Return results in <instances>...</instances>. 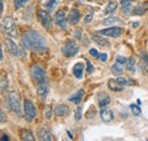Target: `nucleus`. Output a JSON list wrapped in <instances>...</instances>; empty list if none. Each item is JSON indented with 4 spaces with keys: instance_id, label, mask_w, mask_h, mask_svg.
<instances>
[{
    "instance_id": "1",
    "label": "nucleus",
    "mask_w": 148,
    "mask_h": 141,
    "mask_svg": "<svg viewBox=\"0 0 148 141\" xmlns=\"http://www.w3.org/2000/svg\"><path fill=\"white\" fill-rule=\"evenodd\" d=\"M22 42L26 49H29L33 53H43L47 51V42H46L45 38L36 31H29V32L24 33Z\"/></svg>"
},
{
    "instance_id": "2",
    "label": "nucleus",
    "mask_w": 148,
    "mask_h": 141,
    "mask_svg": "<svg viewBox=\"0 0 148 141\" xmlns=\"http://www.w3.org/2000/svg\"><path fill=\"white\" fill-rule=\"evenodd\" d=\"M8 104H9L10 109H12L16 115H18L19 117L23 116V106H22V103H21L19 94L16 91H12V92L9 93Z\"/></svg>"
},
{
    "instance_id": "3",
    "label": "nucleus",
    "mask_w": 148,
    "mask_h": 141,
    "mask_svg": "<svg viewBox=\"0 0 148 141\" xmlns=\"http://www.w3.org/2000/svg\"><path fill=\"white\" fill-rule=\"evenodd\" d=\"M2 27L5 33L10 36V38H16L17 36V26L15 23V19L10 16H7L2 19Z\"/></svg>"
},
{
    "instance_id": "4",
    "label": "nucleus",
    "mask_w": 148,
    "mask_h": 141,
    "mask_svg": "<svg viewBox=\"0 0 148 141\" xmlns=\"http://www.w3.org/2000/svg\"><path fill=\"white\" fill-rule=\"evenodd\" d=\"M24 116L29 122H32L37 117V108L34 104L29 99L24 100Z\"/></svg>"
},
{
    "instance_id": "5",
    "label": "nucleus",
    "mask_w": 148,
    "mask_h": 141,
    "mask_svg": "<svg viewBox=\"0 0 148 141\" xmlns=\"http://www.w3.org/2000/svg\"><path fill=\"white\" fill-rule=\"evenodd\" d=\"M31 75H32L33 80L37 83H41V82L47 81L46 72L43 70V67L40 66V65H33L32 66V68H31Z\"/></svg>"
},
{
    "instance_id": "6",
    "label": "nucleus",
    "mask_w": 148,
    "mask_h": 141,
    "mask_svg": "<svg viewBox=\"0 0 148 141\" xmlns=\"http://www.w3.org/2000/svg\"><path fill=\"white\" fill-rule=\"evenodd\" d=\"M62 51L64 53V56H66V57H73L79 51V47H77L76 42H74V41H67L63 46Z\"/></svg>"
},
{
    "instance_id": "7",
    "label": "nucleus",
    "mask_w": 148,
    "mask_h": 141,
    "mask_svg": "<svg viewBox=\"0 0 148 141\" xmlns=\"http://www.w3.org/2000/svg\"><path fill=\"white\" fill-rule=\"evenodd\" d=\"M123 29L119 27V26H113V27H108V29H104L100 30L99 33L104 36H110V38H119L123 34Z\"/></svg>"
},
{
    "instance_id": "8",
    "label": "nucleus",
    "mask_w": 148,
    "mask_h": 141,
    "mask_svg": "<svg viewBox=\"0 0 148 141\" xmlns=\"http://www.w3.org/2000/svg\"><path fill=\"white\" fill-rule=\"evenodd\" d=\"M38 18L40 21V23L42 24V26L45 29H50L51 26V17L49 15V13L47 10H43V9H39L38 10Z\"/></svg>"
},
{
    "instance_id": "9",
    "label": "nucleus",
    "mask_w": 148,
    "mask_h": 141,
    "mask_svg": "<svg viewBox=\"0 0 148 141\" xmlns=\"http://www.w3.org/2000/svg\"><path fill=\"white\" fill-rule=\"evenodd\" d=\"M55 23L60 29H66L67 26V17L63 10H58L55 15Z\"/></svg>"
},
{
    "instance_id": "10",
    "label": "nucleus",
    "mask_w": 148,
    "mask_h": 141,
    "mask_svg": "<svg viewBox=\"0 0 148 141\" xmlns=\"http://www.w3.org/2000/svg\"><path fill=\"white\" fill-rule=\"evenodd\" d=\"M3 44L6 47V50L10 53V55H13V56H18L19 55V49L18 47H17V44L15 42H13L12 40L6 39L3 41Z\"/></svg>"
},
{
    "instance_id": "11",
    "label": "nucleus",
    "mask_w": 148,
    "mask_h": 141,
    "mask_svg": "<svg viewBox=\"0 0 148 141\" xmlns=\"http://www.w3.org/2000/svg\"><path fill=\"white\" fill-rule=\"evenodd\" d=\"M37 92H38V96L45 100L49 93V86L47 83V81L45 82H41V83H38V88H37Z\"/></svg>"
},
{
    "instance_id": "12",
    "label": "nucleus",
    "mask_w": 148,
    "mask_h": 141,
    "mask_svg": "<svg viewBox=\"0 0 148 141\" xmlns=\"http://www.w3.org/2000/svg\"><path fill=\"white\" fill-rule=\"evenodd\" d=\"M38 134H39V140H42V141L53 140L51 132H50V130H49L47 126H42V127H40Z\"/></svg>"
},
{
    "instance_id": "13",
    "label": "nucleus",
    "mask_w": 148,
    "mask_h": 141,
    "mask_svg": "<svg viewBox=\"0 0 148 141\" xmlns=\"http://www.w3.org/2000/svg\"><path fill=\"white\" fill-rule=\"evenodd\" d=\"M97 100H98V106L100 107V108H103V107H105V106H107L110 103H111V97L106 93V92H99L98 94H97Z\"/></svg>"
},
{
    "instance_id": "14",
    "label": "nucleus",
    "mask_w": 148,
    "mask_h": 141,
    "mask_svg": "<svg viewBox=\"0 0 148 141\" xmlns=\"http://www.w3.org/2000/svg\"><path fill=\"white\" fill-rule=\"evenodd\" d=\"M54 113H55L56 116H58V117H65V116L69 115L70 109H69V107H67L66 105H64V104H59V105H57L55 107Z\"/></svg>"
},
{
    "instance_id": "15",
    "label": "nucleus",
    "mask_w": 148,
    "mask_h": 141,
    "mask_svg": "<svg viewBox=\"0 0 148 141\" xmlns=\"http://www.w3.org/2000/svg\"><path fill=\"white\" fill-rule=\"evenodd\" d=\"M100 117H101V120H103L104 122L108 123V122H112V121L114 120V113L112 112L111 109L103 107L101 110H100Z\"/></svg>"
},
{
    "instance_id": "16",
    "label": "nucleus",
    "mask_w": 148,
    "mask_h": 141,
    "mask_svg": "<svg viewBox=\"0 0 148 141\" xmlns=\"http://www.w3.org/2000/svg\"><path fill=\"white\" fill-rule=\"evenodd\" d=\"M91 38H92V40L98 44V46H100V47H110L111 46V43H110V41L106 39V38H103L101 34L99 33V34H96V33H93L91 35Z\"/></svg>"
},
{
    "instance_id": "17",
    "label": "nucleus",
    "mask_w": 148,
    "mask_h": 141,
    "mask_svg": "<svg viewBox=\"0 0 148 141\" xmlns=\"http://www.w3.org/2000/svg\"><path fill=\"white\" fill-rule=\"evenodd\" d=\"M80 19H81V13H80V10L76 9V8L71 9L70 15H69V21H70V23H72V24H77V23L80 22Z\"/></svg>"
},
{
    "instance_id": "18",
    "label": "nucleus",
    "mask_w": 148,
    "mask_h": 141,
    "mask_svg": "<svg viewBox=\"0 0 148 141\" xmlns=\"http://www.w3.org/2000/svg\"><path fill=\"white\" fill-rule=\"evenodd\" d=\"M148 10V1H144L143 3H139L138 6H136V8L132 10L133 12V15H144L146 12Z\"/></svg>"
},
{
    "instance_id": "19",
    "label": "nucleus",
    "mask_w": 148,
    "mask_h": 141,
    "mask_svg": "<svg viewBox=\"0 0 148 141\" xmlns=\"http://www.w3.org/2000/svg\"><path fill=\"white\" fill-rule=\"evenodd\" d=\"M83 70H84V65H83V63H81V62H80V63H76L73 67L74 76H75L76 79L81 80L82 76H83Z\"/></svg>"
},
{
    "instance_id": "20",
    "label": "nucleus",
    "mask_w": 148,
    "mask_h": 141,
    "mask_svg": "<svg viewBox=\"0 0 148 141\" xmlns=\"http://www.w3.org/2000/svg\"><path fill=\"white\" fill-rule=\"evenodd\" d=\"M19 138H21V140H24V141L36 140L33 133H32L30 130H21V131H19Z\"/></svg>"
},
{
    "instance_id": "21",
    "label": "nucleus",
    "mask_w": 148,
    "mask_h": 141,
    "mask_svg": "<svg viewBox=\"0 0 148 141\" xmlns=\"http://www.w3.org/2000/svg\"><path fill=\"white\" fill-rule=\"evenodd\" d=\"M108 88L111 89L112 91H122L124 89V86H122L117 80L111 79V80H108Z\"/></svg>"
},
{
    "instance_id": "22",
    "label": "nucleus",
    "mask_w": 148,
    "mask_h": 141,
    "mask_svg": "<svg viewBox=\"0 0 148 141\" xmlns=\"http://www.w3.org/2000/svg\"><path fill=\"white\" fill-rule=\"evenodd\" d=\"M83 96H84V91H83V90H79L74 96H72V97L70 98V101H71V103H73V104L79 105V104L81 103V100H82Z\"/></svg>"
},
{
    "instance_id": "23",
    "label": "nucleus",
    "mask_w": 148,
    "mask_h": 141,
    "mask_svg": "<svg viewBox=\"0 0 148 141\" xmlns=\"http://www.w3.org/2000/svg\"><path fill=\"white\" fill-rule=\"evenodd\" d=\"M116 9H117V2L114 1V0H112V1H110V2L106 5V7H105V9H104V13H105L106 15H108V14L114 13Z\"/></svg>"
},
{
    "instance_id": "24",
    "label": "nucleus",
    "mask_w": 148,
    "mask_h": 141,
    "mask_svg": "<svg viewBox=\"0 0 148 141\" xmlns=\"http://www.w3.org/2000/svg\"><path fill=\"white\" fill-rule=\"evenodd\" d=\"M131 2H132V0H121V6H122V10L124 12V14H125V15H130V13L132 12Z\"/></svg>"
},
{
    "instance_id": "25",
    "label": "nucleus",
    "mask_w": 148,
    "mask_h": 141,
    "mask_svg": "<svg viewBox=\"0 0 148 141\" xmlns=\"http://www.w3.org/2000/svg\"><path fill=\"white\" fill-rule=\"evenodd\" d=\"M112 73L114 75H121L123 73V64L115 62V64L112 66Z\"/></svg>"
},
{
    "instance_id": "26",
    "label": "nucleus",
    "mask_w": 148,
    "mask_h": 141,
    "mask_svg": "<svg viewBox=\"0 0 148 141\" xmlns=\"http://www.w3.org/2000/svg\"><path fill=\"white\" fill-rule=\"evenodd\" d=\"M57 5H58V0H46L45 2V6L49 12H53Z\"/></svg>"
},
{
    "instance_id": "27",
    "label": "nucleus",
    "mask_w": 148,
    "mask_h": 141,
    "mask_svg": "<svg viewBox=\"0 0 148 141\" xmlns=\"http://www.w3.org/2000/svg\"><path fill=\"white\" fill-rule=\"evenodd\" d=\"M134 68H136V59L133 57H131L127 60V70L131 72V73H133Z\"/></svg>"
},
{
    "instance_id": "28",
    "label": "nucleus",
    "mask_w": 148,
    "mask_h": 141,
    "mask_svg": "<svg viewBox=\"0 0 148 141\" xmlns=\"http://www.w3.org/2000/svg\"><path fill=\"white\" fill-rule=\"evenodd\" d=\"M120 22H121L120 18L112 16V17H108V18H106V19H104V21H101V24H104V25H110V24H115V23H120Z\"/></svg>"
},
{
    "instance_id": "29",
    "label": "nucleus",
    "mask_w": 148,
    "mask_h": 141,
    "mask_svg": "<svg viewBox=\"0 0 148 141\" xmlns=\"http://www.w3.org/2000/svg\"><path fill=\"white\" fill-rule=\"evenodd\" d=\"M51 115H53V109H51V106H47L46 109H45V118L47 121L51 120Z\"/></svg>"
},
{
    "instance_id": "30",
    "label": "nucleus",
    "mask_w": 148,
    "mask_h": 141,
    "mask_svg": "<svg viewBox=\"0 0 148 141\" xmlns=\"http://www.w3.org/2000/svg\"><path fill=\"white\" fill-rule=\"evenodd\" d=\"M74 117H75V120H81V117H82V106L79 105L76 108H75Z\"/></svg>"
},
{
    "instance_id": "31",
    "label": "nucleus",
    "mask_w": 148,
    "mask_h": 141,
    "mask_svg": "<svg viewBox=\"0 0 148 141\" xmlns=\"http://www.w3.org/2000/svg\"><path fill=\"white\" fill-rule=\"evenodd\" d=\"M130 108H131V110H132L133 115H136V116H139V115L141 114V109H140V107H139V106L132 104V105L130 106Z\"/></svg>"
},
{
    "instance_id": "32",
    "label": "nucleus",
    "mask_w": 148,
    "mask_h": 141,
    "mask_svg": "<svg viewBox=\"0 0 148 141\" xmlns=\"http://www.w3.org/2000/svg\"><path fill=\"white\" fill-rule=\"evenodd\" d=\"M116 80H117L122 86H124V87H125V86H130V84L132 83L129 79H127V77H117Z\"/></svg>"
},
{
    "instance_id": "33",
    "label": "nucleus",
    "mask_w": 148,
    "mask_h": 141,
    "mask_svg": "<svg viewBox=\"0 0 148 141\" xmlns=\"http://www.w3.org/2000/svg\"><path fill=\"white\" fill-rule=\"evenodd\" d=\"M29 2V0H14V5H15V7L16 8H21V7H23L25 3H27Z\"/></svg>"
},
{
    "instance_id": "34",
    "label": "nucleus",
    "mask_w": 148,
    "mask_h": 141,
    "mask_svg": "<svg viewBox=\"0 0 148 141\" xmlns=\"http://www.w3.org/2000/svg\"><path fill=\"white\" fill-rule=\"evenodd\" d=\"M141 58H143V62H144V64H145V67L148 70V53L143 51V53H141Z\"/></svg>"
},
{
    "instance_id": "35",
    "label": "nucleus",
    "mask_w": 148,
    "mask_h": 141,
    "mask_svg": "<svg viewBox=\"0 0 148 141\" xmlns=\"http://www.w3.org/2000/svg\"><path fill=\"white\" fill-rule=\"evenodd\" d=\"M95 114H96V112H95V106H91V107H90V109L87 112L86 116H87L88 118H92L93 116H95Z\"/></svg>"
},
{
    "instance_id": "36",
    "label": "nucleus",
    "mask_w": 148,
    "mask_h": 141,
    "mask_svg": "<svg viewBox=\"0 0 148 141\" xmlns=\"http://www.w3.org/2000/svg\"><path fill=\"white\" fill-rule=\"evenodd\" d=\"M5 90H7V79L2 77V80H1V92L3 93Z\"/></svg>"
},
{
    "instance_id": "37",
    "label": "nucleus",
    "mask_w": 148,
    "mask_h": 141,
    "mask_svg": "<svg viewBox=\"0 0 148 141\" xmlns=\"http://www.w3.org/2000/svg\"><path fill=\"white\" fill-rule=\"evenodd\" d=\"M95 70V67H93V65L90 63V62H87V72H88V74H91Z\"/></svg>"
},
{
    "instance_id": "38",
    "label": "nucleus",
    "mask_w": 148,
    "mask_h": 141,
    "mask_svg": "<svg viewBox=\"0 0 148 141\" xmlns=\"http://www.w3.org/2000/svg\"><path fill=\"white\" fill-rule=\"evenodd\" d=\"M127 60H128V59H127L125 57H123V56H117V57H116V62H119V63H121V64H123V65L127 64Z\"/></svg>"
},
{
    "instance_id": "39",
    "label": "nucleus",
    "mask_w": 148,
    "mask_h": 141,
    "mask_svg": "<svg viewBox=\"0 0 148 141\" xmlns=\"http://www.w3.org/2000/svg\"><path fill=\"white\" fill-rule=\"evenodd\" d=\"M92 17H93V14H92V12H90L86 17H84V23L87 24V23H90L91 21H92Z\"/></svg>"
},
{
    "instance_id": "40",
    "label": "nucleus",
    "mask_w": 148,
    "mask_h": 141,
    "mask_svg": "<svg viewBox=\"0 0 148 141\" xmlns=\"http://www.w3.org/2000/svg\"><path fill=\"white\" fill-rule=\"evenodd\" d=\"M103 63H105L106 60H107V53H100L99 55V57H98Z\"/></svg>"
},
{
    "instance_id": "41",
    "label": "nucleus",
    "mask_w": 148,
    "mask_h": 141,
    "mask_svg": "<svg viewBox=\"0 0 148 141\" xmlns=\"http://www.w3.org/2000/svg\"><path fill=\"white\" fill-rule=\"evenodd\" d=\"M89 53H90V55H91V56H93V57H99V55H100V53H98V51H97V50H96V49H90V51H89Z\"/></svg>"
},
{
    "instance_id": "42",
    "label": "nucleus",
    "mask_w": 148,
    "mask_h": 141,
    "mask_svg": "<svg viewBox=\"0 0 148 141\" xmlns=\"http://www.w3.org/2000/svg\"><path fill=\"white\" fill-rule=\"evenodd\" d=\"M1 118H0V122L1 123H3V122H6V120H7V117H6V115H5V112L3 110H1Z\"/></svg>"
},
{
    "instance_id": "43",
    "label": "nucleus",
    "mask_w": 148,
    "mask_h": 141,
    "mask_svg": "<svg viewBox=\"0 0 148 141\" xmlns=\"http://www.w3.org/2000/svg\"><path fill=\"white\" fill-rule=\"evenodd\" d=\"M81 33H82V30H80V29H79V30H76V31H75V38H76V39H81Z\"/></svg>"
},
{
    "instance_id": "44",
    "label": "nucleus",
    "mask_w": 148,
    "mask_h": 141,
    "mask_svg": "<svg viewBox=\"0 0 148 141\" xmlns=\"http://www.w3.org/2000/svg\"><path fill=\"white\" fill-rule=\"evenodd\" d=\"M1 140H9V137L8 136H2L1 137Z\"/></svg>"
},
{
    "instance_id": "45",
    "label": "nucleus",
    "mask_w": 148,
    "mask_h": 141,
    "mask_svg": "<svg viewBox=\"0 0 148 141\" xmlns=\"http://www.w3.org/2000/svg\"><path fill=\"white\" fill-rule=\"evenodd\" d=\"M138 24H139L138 22H136V23H132V27H137V26H138Z\"/></svg>"
},
{
    "instance_id": "46",
    "label": "nucleus",
    "mask_w": 148,
    "mask_h": 141,
    "mask_svg": "<svg viewBox=\"0 0 148 141\" xmlns=\"http://www.w3.org/2000/svg\"><path fill=\"white\" fill-rule=\"evenodd\" d=\"M3 10V0H1V13Z\"/></svg>"
},
{
    "instance_id": "47",
    "label": "nucleus",
    "mask_w": 148,
    "mask_h": 141,
    "mask_svg": "<svg viewBox=\"0 0 148 141\" xmlns=\"http://www.w3.org/2000/svg\"><path fill=\"white\" fill-rule=\"evenodd\" d=\"M132 1H137V0H132Z\"/></svg>"
},
{
    "instance_id": "48",
    "label": "nucleus",
    "mask_w": 148,
    "mask_h": 141,
    "mask_svg": "<svg viewBox=\"0 0 148 141\" xmlns=\"http://www.w3.org/2000/svg\"><path fill=\"white\" fill-rule=\"evenodd\" d=\"M147 25H148V21H147Z\"/></svg>"
}]
</instances>
